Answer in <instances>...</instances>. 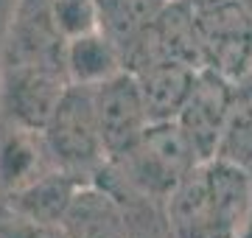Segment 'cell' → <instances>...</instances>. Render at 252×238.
Here are the masks:
<instances>
[{
    "label": "cell",
    "mask_w": 252,
    "mask_h": 238,
    "mask_svg": "<svg viewBox=\"0 0 252 238\" xmlns=\"http://www.w3.org/2000/svg\"><path fill=\"white\" fill-rule=\"evenodd\" d=\"M196 28L205 67L238 82L252 70V14L238 0L196 6Z\"/></svg>",
    "instance_id": "cell-3"
},
{
    "label": "cell",
    "mask_w": 252,
    "mask_h": 238,
    "mask_svg": "<svg viewBox=\"0 0 252 238\" xmlns=\"http://www.w3.org/2000/svg\"><path fill=\"white\" fill-rule=\"evenodd\" d=\"M238 3H241L244 9H247V11H250V14H252V0H238Z\"/></svg>",
    "instance_id": "cell-17"
},
{
    "label": "cell",
    "mask_w": 252,
    "mask_h": 238,
    "mask_svg": "<svg viewBox=\"0 0 252 238\" xmlns=\"http://www.w3.org/2000/svg\"><path fill=\"white\" fill-rule=\"evenodd\" d=\"M95 182L109 188L121 199V205L126 210V219H129V238H177L162 199H152V196H143V193L126 191V188H121L115 182H107L101 177H95Z\"/></svg>",
    "instance_id": "cell-14"
},
{
    "label": "cell",
    "mask_w": 252,
    "mask_h": 238,
    "mask_svg": "<svg viewBox=\"0 0 252 238\" xmlns=\"http://www.w3.org/2000/svg\"><path fill=\"white\" fill-rule=\"evenodd\" d=\"M62 227L67 238H129V219L121 199L95 179L76 191Z\"/></svg>",
    "instance_id": "cell-8"
},
{
    "label": "cell",
    "mask_w": 252,
    "mask_h": 238,
    "mask_svg": "<svg viewBox=\"0 0 252 238\" xmlns=\"http://www.w3.org/2000/svg\"><path fill=\"white\" fill-rule=\"evenodd\" d=\"M121 70H126L121 51L98 26L90 28V31H81L76 37H67V42H64V73L73 84L95 87Z\"/></svg>",
    "instance_id": "cell-11"
},
{
    "label": "cell",
    "mask_w": 252,
    "mask_h": 238,
    "mask_svg": "<svg viewBox=\"0 0 252 238\" xmlns=\"http://www.w3.org/2000/svg\"><path fill=\"white\" fill-rule=\"evenodd\" d=\"M129 73H135L137 84H140L152 120H174L193 90L199 70L177 62V59H154Z\"/></svg>",
    "instance_id": "cell-9"
},
{
    "label": "cell",
    "mask_w": 252,
    "mask_h": 238,
    "mask_svg": "<svg viewBox=\"0 0 252 238\" xmlns=\"http://www.w3.org/2000/svg\"><path fill=\"white\" fill-rule=\"evenodd\" d=\"M235 238H252V202H250V208H247V216H244L241 230H238V236Z\"/></svg>",
    "instance_id": "cell-16"
},
{
    "label": "cell",
    "mask_w": 252,
    "mask_h": 238,
    "mask_svg": "<svg viewBox=\"0 0 252 238\" xmlns=\"http://www.w3.org/2000/svg\"><path fill=\"white\" fill-rule=\"evenodd\" d=\"M0 238H67V233H64L62 224L26 221V219L3 213L0 216Z\"/></svg>",
    "instance_id": "cell-15"
},
{
    "label": "cell",
    "mask_w": 252,
    "mask_h": 238,
    "mask_svg": "<svg viewBox=\"0 0 252 238\" xmlns=\"http://www.w3.org/2000/svg\"><path fill=\"white\" fill-rule=\"evenodd\" d=\"M93 101H95L101 140H104L109 163V160L124 154L129 146H135L137 138L152 123V115L146 110L143 92H140L135 73H129V70H121V73L109 76L107 82L95 84Z\"/></svg>",
    "instance_id": "cell-5"
},
{
    "label": "cell",
    "mask_w": 252,
    "mask_h": 238,
    "mask_svg": "<svg viewBox=\"0 0 252 238\" xmlns=\"http://www.w3.org/2000/svg\"><path fill=\"white\" fill-rule=\"evenodd\" d=\"M42 140L56 168L93 179L107 165V149L101 140L93 87L67 84L51 120L42 129Z\"/></svg>",
    "instance_id": "cell-2"
},
{
    "label": "cell",
    "mask_w": 252,
    "mask_h": 238,
    "mask_svg": "<svg viewBox=\"0 0 252 238\" xmlns=\"http://www.w3.org/2000/svg\"><path fill=\"white\" fill-rule=\"evenodd\" d=\"M199 165V157L174 120H152L135 146L109 160L95 177L165 202Z\"/></svg>",
    "instance_id": "cell-1"
},
{
    "label": "cell",
    "mask_w": 252,
    "mask_h": 238,
    "mask_svg": "<svg viewBox=\"0 0 252 238\" xmlns=\"http://www.w3.org/2000/svg\"><path fill=\"white\" fill-rule=\"evenodd\" d=\"M213 160H227L252 171V70L233 82L224 129Z\"/></svg>",
    "instance_id": "cell-13"
},
{
    "label": "cell",
    "mask_w": 252,
    "mask_h": 238,
    "mask_svg": "<svg viewBox=\"0 0 252 238\" xmlns=\"http://www.w3.org/2000/svg\"><path fill=\"white\" fill-rule=\"evenodd\" d=\"M230 90H233L230 79L202 67L188 101L182 104L180 115L174 118V123L188 140V146L199 157V163H207L216 157L221 129H224L227 104H230Z\"/></svg>",
    "instance_id": "cell-6"
},
{
    "label": "cell",
    "mask_w": 252,
    "mask_h": 238,
    "mask_svg": "<svg viewBox=\"0 0 252 238\" xmlns=\"http://www.w3.org/2000/svg\"><path fill=\"white\" fill-rule=\"evenodd\" d=\"M51 168L56 165L48 154L42 132H31V129L3 120V129H0V185L3 191H17Z\"/></svg>",
    "instance_id": "cell-10"
},
{
    "label": "cell",
    "mask_w": 252,
    "mask_h": 238,
    "mask_svg": "<svg viewBox=\"0 0 252 238\" xmlns=\"http://www.w3.org/2000/svg\"><path fill=\"white\" fill-rule=\"evenodd\" d=\"M67 73L51 62H11L3 84V120L42 132L67 90Z\"/></svg>",
    "instance_id": "cell-4"
},
{
    "label": "cell",
    "mask_w": 252,
    "mask_h": 238,
    "mask_svg": "<svg viewBox=\"0 0 252 238\" xmlns=\"http://www.w3.org/2000/svg\"><path fill=\"white\" fill-rule=\"evenodd\" d=\"M84 182V177H76L62 168H51L42 177L31 179L28 185L3 196V213L17 216L26 221H42V224H62L64 213L70 208L73 196Z\"/></svg>",
    "instance_id": "cell-7"
},
{
    "label": "cell",
    "mask_w": 252,
    "mask_h": 238,
    "mask_svg": "<svg viewBox=\"0 0 252 238\" xmlns=\"http://www.w3.org/2000/svg\"><path fill=\"white\" fill-rule=\"evenodd\" d=\"M165 3L168 0H93L95 23L115 42L121 59L152 28Z\"/></svg>",
    "instance_id": "cell-12"
}]
</instances>
